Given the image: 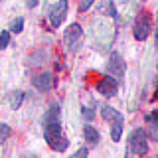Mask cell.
Wrapping results in <instances>:
<instances>
[{
    "mask_svg": "<svg viewBox=\"0 0 158 158\" xmlns=\"http://www.w3.org/2000/svg\"><path fill=\"white\" fill-rule=\"evenodd\" d=\"M44 136H46L48 144L56 152H63L69 146L65 135L61 132V125L59 121H44Z\"/></svg>",
    "mask_w": 158,
    "mask_h": 158,
    "instance_id": "obj_1",
    "label": "cell"
},
{
    "mask_svg": "<svg viewBox=\"0 0 158 158\" xmlns=\"http://www.w3.org/2000/svg\"><path fill=\"white\" fill-rule=\"evenodd\" d=\"M128 152L136 156H142L148 152V140H146V132L142 128H135L128 136Z\"/></svg>",
    "mask_w": 158,
    "mask_h": 158,
    "instance_id": "obj_2",
    "label": "cell"
},
{
    "mask_svg": "<svg viewBox=\"0 0 158 158\" xmlns=\"http://www.w3.org/2000/svg\"><path fill=\"white\" fill-rule=\"evenodd\" d=\"M152 30V20H150V14L148 12H138V16L135 18V26H132V32H135V38L138 42H144L148 38Z\"/></svg>",
    "mask_w": 158,
    "mask_h": 158,
    "instance_id": "obj_3",
    "label": "cell"
},
{
    "mask_svg": "<svg viewBox=\"0 0 158 158\" xmlns=\"http://www.w3.org/2000/svg\"><path fill=\"white\" fill-rule=\"evenodd\" d=\"M81 38H83V30L79 24H71V26H67L65 30V46L69 48V52H77L79 48H81Z\"/></svg>",
    "mask_w": 158,
    "mask_h": 158,
    "instance_id": "obj_4",
    "label": "cell"
},
{
    "mask_svg": "<svg viewBox=\"0 0 158 158\" xmlns=\"http://www.w3.org/2000/svg\"><path fill=\"white\" fill-rule=\"evenodd\" d=\"M107 71L111 73V77H115V79H123V77H125V61H123L121 53L113 52L111 56H109Z\"/></svg>",
    "mask_w": 158,
    "mask_h": 158,
    "instance_id": "obj_5",
    "label": "cell"
},
{
    "mask_svg": "<svg viewBox=\"0 0 158 158\" xmlns=\"http://www.w3.org/2000/svg\"><path fill=\"white\" fill-rule=\"evenodd\" d=\"M67 14V0H59L57 4L49 6V20H52V26L59 28L63 24V18Z\"/></svg>",
    "mask_w": 158,
    "mask_h": 158,
    "instance_id": "obj_6",
    "label": "cell"
},
{
    "mask_svg": "<svg viewBox=\"0 0 158 158\" xmlns=\"http://www.w3.org/2000/svg\"><path fill=\"white\" fill-rule=\"evenodd\" d=\"M97 91H99V95H103V97H115L117 95V91H118V85H117V79L115 77H103L101 81L97 83Z\"/></svg>",
    "mask_w": 158,
    "mask_h": 158,
    "instance_id": "obj_7",
    "label": "cell"
},
{
    "mask_svg": "<svg viewBox=\"0 0 158 158\" xmlns=\"http://www.w3.org/2000/svg\"><path fill=\"white\" fill-rule=\"evenodd\" d=\"M32 83H34L36 89H40V91H48V89L52 87V75H49L48 71H44V73H40V75L34 77Z\"/></svg>",
    "mask_w": 158,
    "mask_h": 158,
    "instance_id": "obj_8",
    "label": "cell"
},
{
    "mask_svg": "<svg viewBox=\"0 0 158 158\" xmlns=\"http://www.w3.org/2000/svg\"><path fill=\"white\" fill-rule=\"evenodd\" d=\"M83 136H85V142L87 144H97L99 142V132L95 127H83Z\"/></svg>",
    "mask_w": 158,
    "mask_h": 158,
    "instance_id": "obj_9",
    "label": "cell"
},
{
    "mask_svg": "<svg viewBox=\"0 0 158 158\" xmlns=\"http://www.w3.org/2000/svg\"><path fill=\"white\" fill-rule=\"evenodd\" d=\"M101 115H103V118H107V121H118V118H123V115L117 111V109H113L109 105L101 107Z\"/></svg>",
    "mask_w": 158,
    "mask_h": 158,
    "instance_id": "obj_10",
    "label": "cell"
},
{
    "mask_svg": "<svg viewBox=\"0 0 158 158\" xmlns=\"http://www.w3.org/2000/svg\"><path fill=\"white\" fill-rule=\"evenodd\" d=\"M123 125H125V118H118V121H113V128H111V138L113 142H118L123 136Z\"/></svg>",
    "mask_w": 158,
    "mask_h": 158,
    "instance_id": "obj_11",
    "label": "cell"
},
{
    "mask_svg": "<svg viewBox=\"0 0 158 158\" xmlns=\"http://www.w3.org/2000/svg\"><path fill=\"white\" fill-rule=\"evenodd\" d=\"M44 121H59V105L57 103H52L49 105V111L46 113V118Z\"/></svg>",
    "mask_w": 158,
    "mask_h": 158,
    "instance_id": "obj_12",
    "label": "cell"
},
{
    "mask_svg": "<svg viewBox=\"0 0 158 158\" xmlns=\"http://www.w3.org/2000/svg\"><path fill=\"white\" fill-rule=\"evenodd\" d=\"M22 97H24L22 91H12V93H10V107H12V109H18L20 103H22Z\"/></svg>",
    "mask_w": 158,
    "mask_h": 158,
    "instance_id": "obj_13",
    "label": "cell"
},
{
    "mask_svg": "<svg viewBox=\"0 0 158 158\" xmlns=\"http://www.w3.org/2000/svg\"><path fill=\"white\" fill-rule=\"evenodd\" d=\"M10 127L6 125V123H0V144H2V142H6L8 140V136H10Z\"/></svg>",
    "mask_w": 158,
    "mask_h": 158,
    "instance_id": "obj_14",
    "label": "cell"
},
{
    "mask_svg": "<svg viewBox=\"0 0 158 158\" xmlns=\"http://www.w3.org/2000/svg\"><path fill=\"white\" fill-rule=\"evenodd\" d=\"M22 28H24V20H22V18H16V20L12 22V28H10V32L20 34V32H22Z\"/></svg>",
    "mask_w": 158,
    "mask_h": 158,
    "instance_id": "obj_15",
    "label": "cell"
},
{
    "mask_svg": "<svg viewBox=\"0 0 158 158\" xmlns=\"http://www.w3.org/2000/svg\"><path fill=\"white\" fill-rule=\"evenodd\" d=\"M10 44V32H0V49L8 48Z\"/></svg>",
    "mask_w": 158,
    "mask_h": 158,
    "instance_id": "obj_16",
    "label": "cell"
},
{
    "mask_svg": "<svg viewBox=\"0 0 158 158\" xmlns=\"http://www.w3.org/2000/svg\"><path fill=\"white\" fill-rule=\"evenodd\" d=\"M93 2H95V0H81V4H79V12H87V10L91 8Z\"/></svg>",
    "mask_w": 158,
    "mask_h": 158,
    "instance_id": "obj_17",
    "label": "cell"
},
{
    "mask_svg": "<svg viewBox=\"0 0 158 158\" xmlns=\"http://www.w3.org/2000/svg\"><path fill=\"white\" fill-rule=\"evenodd\" d=\"M83 118H85V121H91V118H95V111H91L89 107H83Z\"/></svg>",
    "mask_w": 158,
    "mask_h": 158,
    "instance_id": "obj_18",
    "label": "cell"
},
{
    "mask_svg": "<svg viewBox=\"0 0 158 158\" xmlns=\"http://www.w3.org/2000/svg\"><path fill=\"white\" fill-rule=\"evenodd\" d=\"M73 156H75V158H79V156H87V148H81V150H77Z\"/></svg>",
    "mask_w": 158,
    "mask_h": 158,
    "instance_id": "obj_19",
    "label": "cell"
},
{
    "mask_svg": "<svg viewBox=\"0 0 158 158\" xmlns=\"http://www.w3.org/2000/svg\"><path fill=\"white\" fill-rule=\"evenodd\" d=\"M40 2V0H26V4H28V6L30 8H34V6H36V4Z\"/></svg>",
    "mask_w": 158,
    "mask_h": 158,
    "instance_id": "obj_20",
    "label": "cell"
}]
</instances>
